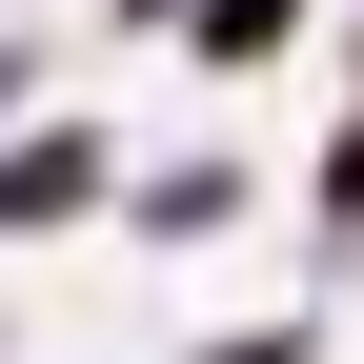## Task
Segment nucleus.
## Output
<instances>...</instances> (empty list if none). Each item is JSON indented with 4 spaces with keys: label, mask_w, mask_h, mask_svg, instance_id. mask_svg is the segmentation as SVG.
Wrapping results in <instances>:
<instances>
[{
    "label": "nucleus",
    "mask_w": 364,
    "mask_h": 364,
    "mask_svg": "<svg viewBox=\"0 0 364 364\" xmlns=\"http://www.w3.org/2000/svg\"><path fill=\"white\" fill-rule=\"evenodd\" d=\"M182 41H203V61H284V41H304V0H182Z\"/></svg>",
    "instance_id": "obj_1"
}]
</instances>
